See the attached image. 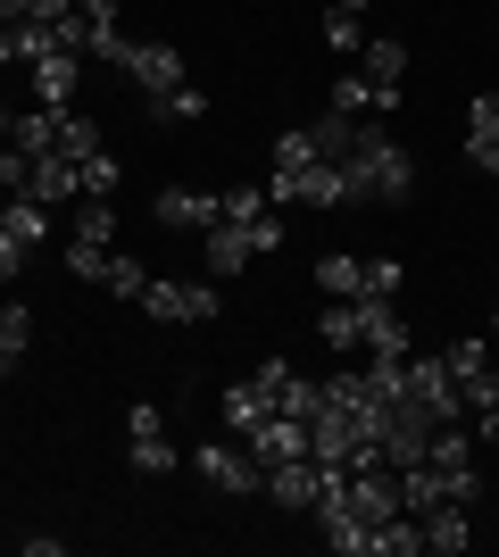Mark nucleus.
<instances>
[{
    "label": "nucleus",
    "mask_w": 499,
    "mask_h": 557,
    "mask_svg": "<svg viewBox=\"0 0 499 557\" xmlns=\"http://www.w3.org/2000/svg\"><path fill=\"white\" fill-rule=\"evenodd\" d=\"M341 184H350V209L358 200H383V209H408L416 200V159H408L400 141L383 134V125H366V141H358V159L341 166Z\"/></svg>",
    "instance_id": "1"
},
{
    "label": "nucleus",
    "mask_w": 499,
    "mask_h": 557,
    "mask_svg": "<svg viewBox=\"0 0 499 557\" xmlns=\"http://www.w3.org/2000/svg\"><path fill=\"white\" fill-rule=\"evenodd\" d=\"M216 275H150V292H142V317H159V325H209L216 317Z\"/></svg>",
    "instance_id": "2"
},
{
    "label": "nucleus",
    "mask_w": 499,
    "mask_h": 557,
    "mask_svg": "<svg viewBox=\"0 0 499 557\" xmlns=\"http://www.w3.org/2000/svg\"><path fill=\"white\" fill-rule=\"evenodd\" d=\"M191 474H200V483H209V491H225V499H250L266 466L250 458V449H241L234 433H216V442H200V449H191Z\"/></svg>",
    "instance_id": "3"
},
{
    "label": "nucleus",
    "mask_w": 499,
    "mask_h": 557,
    "mask_svg": "<svg viewBox=\"0 0 499 557\" xmlns=\"http://www.w3.org/2000/svg\"><path fill=\"white\" fill-rule=\"evenodd\" d=\"M358 342H366V358H408V317L391 300H375V292H358Z\"/></svg>",
    "instance_id": "4"
},
{
    "label": "nucleus",
    "mask_w": 499,
    "mask_h": 557,
    "mask_svg": "<svg viewBox=\"0 0 499 557\" xmlns=\"http://www.w3.org/2000/svg\"><path fill=\"white\" fill-rule=\"evenodd\" d=\"M259 491L275 499V508H316V499H325V466L316 458H284V466L259 474Z\"/></svg>",
    "instance_id": "5"
},
{
    "label": "nucleus",
    "mask_w": 499,
    "mask_h": 557,
    "mask_svg": "<svg viewBox=\"0 0 499 557\" xmlns=\"http://www.w3.org/2000/svg\"><path fill=\"white\" fill-rule=\"evenodd\" d=\"M241 449H250V458H259V466L309 458V424H300V417H284V408H266V417L250 424V442H241Z\"/></svg>",
    "instance_id": "6"
},
{
    "label": "nucleus",
    "mask_w": 499,
    "mask_h": 557,
    "mask_svg": "<svg viewBox=\"0 0 499 557\" xmlns=\"http://www.w3.org/2000/svg\"><path fill=\"white\" fill-rule=\"evenodd\" d=\"M150 216H159V225H166V233H209V225H216V216H225V209H216V191H191V184H166V191H159V200H150Z\"/></svg>",
    "instance_id": "7"
},
{
    "label": "nucleus",
    "mask_w": 499,
    "mask_h": 557,
    "mask_svg": "<svg viewBox=\"0 0 499 557\" xmlns=\"http://www.w3.org/2000/svg\"><path fill=\"white\" fill-rule=\"evenodd\" d=\"M25 75H34V109H75V92H84V59L75 50H50Z\"/></svg>",
    "instance_id": "8"
},
{
    "label": "nucleus",
    "mask_w": 499,
    "mask_h": 557,
    "mask_svg": "<svg viewBox=\"0 0 499 557\" xmlns=\"http://www.w3.org/2000/svg\"><path fill=\"white\" fill-rule=\"evenodd\" d=\"M250 258H259V242H250V225H225V216H216V225L200 233V267H209L216 283H225V275H250Z\"/></svg>",
    "instance_id": "9"
},
{
    "label": "nucleus",
    "mask_w": 499,
    "mask_h": 557,
    "mask_svg": "<svg viewBox=\"0 0 499 557\" xmlns=\"http://www.w3.org/2000/svg\"><path fill=\"white\" fill-rule=\"evenodd\" d=\"M366 109L391 116V109H400V84H375L366 67H341V75H333V116H366Z\"/></svg>",
    "instance_id": "10"
},
{
    "label": "nucleus",
    "mask_w": 499,
    "mask_h": 557,
    "mask_svg": "<svg viewBox=\"0 0 499 557\" xmlns=\"http://www.w3.org/2000/svg\"><path fill=\"white\" fill-rule=\"evenodd\" d=\"M125 75H134L142 92H175V84H184V50H175V42H134Z\"/></svg>",
    "instance_id": "11"
},
{
    "label": "nucleus",
    "mask_w": 499,
    "mask_h": 557,
    "mask_svg": "<svg viewBox=\"0 0 499 557\" xmlns=\"http://www.w3.org/2000/svg\"><path fill=\"white\" fill-rule=\"evenodd\" d=\"M25 200H84V166L75 159H59V150H42V159H34V175H25Z\"/></svg>",
    "instance_id": "12"
},
{
    "label": "nucleus",
    "mask_w": 499,
    "mask_h": 557,
    "mask_svg": "<svg viewBox=\"0 0 499 557\" xmlns=\"http://www.w3.org/2000/svg\"><path fill=\"white\" fill-rule=\"evenodd\" d=\"M266 408H275V399H266L259 383H250V374H241V383H225V392H216V424H225L234 442H250V424H259Z\"/></svg>",
    "instance_id": "13"
},
{
    "label": "nucleus",
    "mask_w": 499,
    "mask_h": 557,
    "mask_svg": "<svg viewBox=\"0 0 499 557\" xmlns=\"http://www.w3.org/2000/svg\"><path fill=\"white\" fill-rule=\"evenodd\" d=\"M416 524H425V549H433V557H458V549H475V524H466V508H458V499L425 508Z\"/></svg>",
    "instance_id": "14"
},
{
    "label": "nucleus",
    "mask_w": 499,
    "mask_h": 557,
    "mask_svg": "<svg viewBox=\"0 0 499 557\" xmlns=\"http://www.w3.org/2000/svg\"><path fill=\"white\" fill-rule=\"evenodd\" d=\"M325 50L333 59H358V50H366V0H333L325 9Z\"/></svg>",
    "instance_id": "15"
},
{
    "label": "nucleus",
    "mask_w": 499,
    "mask_h": 557,
    "mask_svg": "<svg viewBox=\"0 0 499 557\" xmlns=\"http://www.w3.org/2000/svg\"><path fill=\"white\" fill-rule=\"evenodd\" d=\"M125 466L159 483V474H175L184 458H175V442H166V424H150V433H125Z\"/></svg>",
    "instance_id": "16"
},
{
    "label": "nucleus",
    "mask_w": 499,
    "mask_h": 557,
    "mask_svg": "<svg viewBox=\"0 0 499 557\" xmlns=\"http://www.w3.org/2000/svg\"><path fill=\"white\" fill-rule=\"evenodd\" d=\"M316 292H325V300H358V292H366V258H350V250L316 258Z\"/></svg>",
    "instance_id": "17"
},
{
    "label": "nucleus",
    "mask_w": 499,
    "mask_h": 557,
    "mask_svg": "<svg viewBox=\"0 0 499 557\" xmlns=\"http://www.w3.org/2000/svg\"><path fill=\"white\" fill-rule=\"evenodd\" d=\"M209 116V92L200 84H175V92H150V125H200Z\"/></svg>",
    "instance_id": "18"
},
{
    "label": "nucleus",
    "mask_w": 499,
    "mask_h": 557,
    "mask_svg": "<svg viewBox=\"0 0 499 557\" xmlns=\"http://www.w3.org/2000/svg\"><path fill=\"white\" fill-rule=\"evenodd\" d=\"M9 141H17L25 159H42V150H59V109H25V116H9Z\"/></svg>",
    "instance_id": "19"
},
{
    "label": "nucleus",
    "mask_w": 499,
    "mask_h": 557,
    "mask_svg": "<svg viewBox=\"0 0 499 557\" xmlns=\"http://www.w3.org/2000/svg\"><path fill=\"white\" fill-rule=\"evenodd\" d=\"M358 67L375 75V84H400V75H408V42H400V34H366V50H358Z\"/></svg>",
    "instance_id": "20"
},
{
    "label": "nucleus",
    "mask_w": 499,
    "mask_h": 557,
    "mask_svg": "<svg viewBox=\"0 0 499 557\" xmlns=\"http://www.w3.org/2000/svg\"><path fill=\"white\" fill-rule=\"evenodd\" d=\"M92 150H100V116H92V109H59V159L84 166Z\"/></svg>",
    "instance_id": "21"
},
{
    "label": "nucleus",
    "mask_w": 499,
    "mask_h": 557,
    "mask_svg": "<svg viewBox=\"0 0 499 557\" xmlns=\"http://www.w3.org/2000/svg\"><path fill=\"white\" fill-rule=\"evenodd\" d=\"M316 342L325 349H366L358 342V300H325L316 308Z\"/></svg>",
    "instance_id": "22"
},
{
    "label": "nucleus",
    "mask_w": 499,
    "mask_h": 557,
    "mask_svg": "<svg viewBox=\"0 0 499 557\" xmlns=\"http://www.w3.org/2000/svg\"><path fill=\"white\" fill-rule=\"evenodd\" d=\"M0 225H9V233H17V242H25V250H34V242H42V233H50V209H42V200H25V191H17V200L0 209Z\"/></svg>",
    "instance_id": "23"
},
{
    "label": "nucleus",
    "mask_w": 499,
    "mask_h": 557,
    "mask_svg": "<svg viewBox=\"0 0 499 557\" xmlns=\"http://www.w3.org/2000/svg\"><path fill=\"white\" fill-rule=\"evenodd\" d=\"M75 242H100V250H109V242H117V209H109V200H84V209H75Z\"/></svg>",
    "instance_id": "24"
},
{
    "label": "nucleus",
    "mask_w": 499,
    "mask_h": 557,
    "mask_svg": "<svg viewBox=\"0 0 499 557\" xmlns=\"http://www.w3.org/2000/svg\"><path fill=\"white\" fill-rule=\"evenodd\" d=\"M316 399H325V383H309V374L291 367V383H284V392H275V408H284V417H300V424H309V417H316Z\"/></svg>",
    "instance_id": "25"
},
{
    "label": "nucleus",
    "mask_w": 499,
    "mask_h": 557,
    "mask_svg": "<svg viewBox=\"0 0 499 557\" xmlns=\"http://www.w3.org/2000/svg\"><path fill=\"white\" fill-rule=\"evenodd\" d=\"M441 367H450V383H466V374H483V367H491V342H475V333H466V342H450V349H441Z\"/></svg>",
    "instance_id": "26"
},
{
    "label": "nucleus",
    "mask_w": 499,
    "mask_h": 557,
    "mask_svg": "<svg viewBox=\"0 0 499 557\" xmlns=\"http://www.w3.org/2000/svg\"><path fill=\"white\" fill-rule=\"evenodd\" d=\"M59 267H67V275H84V283H100V275H109V250H100V242H75V233H67Z\"/></svg>",
    "instance_id": "27"
},
{
    "label": "nucleus",
    "mask_w": 499,
    "mask_h": 557,
    "mask_svg": "<svg viewBox=\"0 0 499 557\" xmlns=\"http://www.w3.org/2000/svg\"><path fill=\"white\" fill-rule=\"evenodd\" d=\"M117 150H92V159H84V200H109V191H117Z\"/></svg>",
    "instance_id": "28"
},
{
    "label": "nucleus",
    "mask_w": 499,
    "mask_h": 557,
    "mask_svg": "<svg viewBox=\"0 0 499 557\" xmlns=\"http://www.w3.org/2000/svg\"><path fill=\"white\" fill-rule=\"evenodd\" d=\"M25 342H34V308L9 300V308H0V349H9V358H25Z\"/></svg>",
    "instance_id": "29"
},
{
    "label": "nucleus",
    "mask_w": 499,
    "mask_h": 557,
    "mask_svg": "<svg viewBox=\"0 0 499 557\" xmlns=\"http://www.w3.org/2000/svg\"><path fill=\"white\" fill-rule=\"evenodd\" d=\"M216 209H225V225H250V216L266 209V184H241V191H216Z\"/></svg>",
    "instance_id": "30"
},
{
    "label": "nucleus",
    "mask_w": 499,
    "mask_h": 557,
    "mask_svg": "<svg viewBox=\"0 0 499 557\" xmlns=\"http://www.w3.org/2000/svg\"><path fill=\"white\" fill-rule=\"evenodd\" d=\"M100 283H109L117 300H142V292H150V275L134 267V258H117V250H109V275H100Z\"/></svg>",
    "instance_id": "31"
},
{
    "label": "nucleus",
    "mask_w": 499,
    "mask_h": 557,
    "mask_svg": "<svg viewBox=\"0 0 499 557\" xmlns=\"http://www.w3.org/2000/svg\"><path fill=\"white\" fill-rule=\"evenodd\" d=\"M466 141H499V92H475V109H466Z\"/></svg>",
    "instance_id": "32"
},
{
    "label": "nucleus",
    "mask_w": 499,
    "mask_h": 557,
    "mask_svg": "<svg viewBox=\"0 0 499 557\" xmlns=\"http://www.w3.org/2000/svg\"><path fill=\"white\" fill-rule=\"evenodd\" d=\"M25 175H34V159H25L17 141H0V191H9V200L25 191Z\"/></svg>",
    "instance_id": "33"
},
{
    "label": "nucleus",
    "mask_w": 499,
    "mask_h": 557,
    "mask_svg": "<svg viewBox=\"0 0 499 557\" xmlns=\"http://www.w3.org/2000/svg\"><path fill=\"white\" fill-rule=\"evenodd\" d=\"M366 292L391 300V292H400V258H366Z\"/></svg>",
    "instance_id": "34"
},
{
    "label": "nucleus",
    "mask_w": 499,
    "mask_h": 557,
    "mask_svg": "<svg viewBox=\"0 0 499 557\" xmlns=\"http://www.w3.org/2000/svg\"><path fill=\"white\" fill-rule=\"evenodd\" d=\"M250 242H259V250H284V209H259V216H250Z\"/></svg>",
    "instance_id": "35"
},
{
    "label": "nucleus",
    "mask_w": 499,
    "mask_h": 557,
    "mask_svg": "<svg viewBox=\"0 0 499 557\" xmlns=\"http://www.w3.org/2000/svg\"><path fill=\"white\" fill-rule=\"evenodd\" d=\"M17 275H25V242L0 225V283H17Z\"/></svg>",
    "instance_id": "36"
},
{
    "label": "nucleus",
    "mask_w": 499,
    "mask_h": 557,
    "mask_svg": "<svg viewBox=\"0 0 499 557\" xmlns=\"http://www.w3.org/2000/svg\"><path fill=\"white\" fill-rule=\"evenodd\" d=\"M59 17H75V0H25V25H59Z\"/></svg>",
    "instance_id": "37"
},
{
    "label": "nucleus",
    "mask_w": 499,
    "mask_h": 557,
    "mask_svg": "<svg viewBox=\"0 0 499 557\" xmlns=\"http://www.w3.org/2000/svg\"><path fill=\"white\" fill-rule=\"evenodd\" d=\"M250 383H259V392H266V399H275V392H284V383H291V358H266V367H259V374H250Z\"/></svg>",
    "instance_id": "38"
},
{
    "label": "nucleus",
    "mask_w": 499,
    "mask_h": 557,
    "mask_svg": "<svg viewBox=\"0 0 499 557\" xmlns=\"http://www.w3.org/2000/svg\"><path fill=\"white\" fill-rule=\"evenodd\" d=\"M150 424H166V408L159 399H134V408H125V433H150Z\"/></svg>",
    "instance_id": "39"
},
{
    "label": "nucleus",
    "mask_w": 499,
    "mask_h": 557,
    "mask_svg": "<svg viewBox=\"0 0 499 557\" xmlns=\"http://www.w3.org/2000/svg\"><path fill=\"white\" fill-rule=\"evenodd\" d=\"M0 67H17V25H0Z\"/></svg>",
    "instance_id": "40"
},
{
    "label": "nucleus",
    "mask_w": 499,
    "mask_h": 557,
    "mask_svg": "<svg viewBox=\"0 0 499 557\" xmlns=\"http://www.w3.org/2000/svg\"><path fill=\"white\" fill-rule=\"evenodd\" d=\"M75 9H84V17H117V0H75Z\"/></svg>",
    "instance_id": "41"
},
{
    "label": "nucleus",
    "mask_w": 499,
    "mask_h": 557,
    "mask_svg": "<svg viewBox=\"0 0 499 557\" xmlns=\"http://www.w3.org/2000/svg\"><path fill=\"white\" fill-rule=\"evenodd\" d=\"M0 25H25V0H0Z\"/></svg>",
    "instance_id": "42"
},
{
    "label": "nucleus",
    "mask_w": 499,
    "mask_h": 557,
    "mask_svg": "<svg viewBox=\"0 0 499 557\" xmlns=\"http://www.w3.org/2000/svg\"><path fill=\"white\" fill-rule=\"evenodd\" d=\"M9 367H17V358H9V349H0V383H9Z\"/></svg>",
    "instance_id": "43"
},
{
    "label": "nucleus",
    "mask_w": 499,
    "mask_h": 557,
    "mask_svg": "<svg viewBox=\"0 0 499 557\" xmlns=\"http://www.w3.org/2000/svg\"><path fill=\"white\" fill-rule=\"evenodd\" d=\"M491 358H499V317H491Z\"/></svg>",
    "instance_id": "44"
},
{
    "label": "nucleus",
    "mask_w": 499,
    "mask_h": 557,
    "mask_svg": "<svg viewBox=\"0 0 499 557\" xmlns=\"http://www.w3.org/2000/svg\"><path fill=\"white\" fill-rule=\"evenodd\" d=\"M0 141H9V109H0Z\"/></svg>",
    "instance_id": "45"
},
{
    "label": "nucleus",
    "mask_w": 499,
    "mask_h": 557,
    "mask_svg": "<svg viewBox=\"0 0 499 557\" xmlns=\"http://www.w3.org/2000/svg\"><path fill=\"white\" fill-rule=\"evenodd\" d=\"M0 209H9V191H0Z\"/></svg>",
    "instance_id": "46"
}]
</instances>
